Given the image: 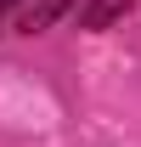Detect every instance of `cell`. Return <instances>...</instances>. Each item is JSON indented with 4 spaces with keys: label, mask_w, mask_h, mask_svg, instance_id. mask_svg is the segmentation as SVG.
<instances>
[{
    "label": "cell",
    "mask_w": 141,
    "mask_h": 147,
    "mask_svg": "<svg viewBox=\"0 0 141 147\" xmlns=\"http://www.w3.org/2000/svg\"><path fill=\"white\" fill-rule=\"evenodd\" d=\"M68 6H73V0H17L6 28H11V34H45V28H51Z\"/></svg>",
    "instance_id": "1"
},
{
    "label": "cell",
    "mask_w": 141,
    "mask_h": 147,
    "mask_svg": "<svg viewBox=\"0 0 141 147\" xmlns=\"http://www.w3.org/2000/svg\"><path fill=\"white\" fill-rule=\"evenodd\" d=\"M136 11V0H85L79 6V28H113Z\"/></svg>",
    "instance_id": "2"
},
{
    "label": "cell",
    "mask_w": 141,
    "mask_h": 147,
    "mask_svg": "<svg viewBox=\"0 0 141 147\" xmlns=\"http://www.w3.org/2000/svg\"><path fill=\"white\" fill-rule=\"evenodd\" d=\"M11 6H17V0H0V28H6V11H11Z\"/></svg>",
    "instance_id": "3"
}]
</instances>
